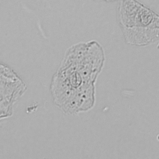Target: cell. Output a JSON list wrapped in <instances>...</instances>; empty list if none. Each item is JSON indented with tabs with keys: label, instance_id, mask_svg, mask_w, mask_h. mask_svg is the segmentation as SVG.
I'll use <instances>...</instances> for the list:
<instances>
[{
	"label": "cell",
	"instance_id": "obj_1",
	"mask_svg": "<svg viewBox=\"0 0 159 159\" xmlns=\"http://www.w3.org/2000/svg\"><path fill=\"white\" fill-rule=\"evenodd\" d=\"M26 90V86L12 69L1 64V110L3 116H10L14 104Z\"/></svg>",
	"mask_w": 159,
	"mask_h": 159
}]
</instances>
